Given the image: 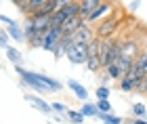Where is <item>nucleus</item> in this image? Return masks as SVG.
<instances>
[{
  "mask_svg": "<svg viewBox=\"0 0 147 124\" xmlns=\"http://www.w3.org/2000/svg\"><path fill=\"white\" fill-rule=\"evenodd\" d=\"M15 69H17V74L21 76L32 88L38 90V93H57V90H61V82L53 80V78L44 76V74H32V71H25L21 65H15Z\"/></svg>",
  "mask_w": 147,
  "mask_h": 124,
  "instance_id": "obj_1",
  "label": "nucleus"
},
{
  "mask_svg": "<svg viewBox=\"0 0 147 124\" xmlns=\"http://www.w3.org/2000/svg\"><path fill=\"white\" fill-rule=\"evenodd\" d=\"M122 15H124V13L120 11V9H116L111 15L103 17V21H97V25H95V36L101 38V40H103V38H111L118 32L120 23H122Z\"/></svg>",
  "mask_w": 147,
  "mask_h": 124,
  "instance_id": "obj_2",
  "label": "nucleus"
},
{
  "mask_svg": "<svg viewBox=\"0 0 147 124\" xmlns=\"http://www.w3.org/2000/svg\"><path fill=\"white\" fill-rule=\"evenodd\" d=\"M99 44H101V38H92L88 42V51H86V67H88V71H99L103 67L101 57H99Z\"/></svg>",
  "mask_w": 147,
  "mask_h": 124,
  "instance_id": "obj_3",
  "label": "nucleus"
},
{
  "mask_svg": "<svg viewBox=\"0 0 147 124\" xmlns=\"http://www.w3.org/2000/svg\"><path fill=\"white\" fill-rule=\"evenodd\" d=\"M86 51H88V44H82V42H69L67 44V51H65V57L76 63V65H84L86 63Z\"/></svg>",
  "mask_w": 147,
  "mask_h": 124,
  "instance_id": "obj_4",
  "label": "nucleus"
},
{
  "mask_svg": "<svg viewBox=\"0 0 147 124\" xmlns=\"http://www.w3.org/2000/svg\"><path fill=\"white\" fill-rule=\"evenodd\" d=\"M67 36H69V42H82V44H88L92 38H97L95 30H92L88 23H82L76 32H71V34H67Z\"/></svg>",
  "mask_w": 147,
  "mask_h": 124,
  "instance_id": "obj_5",
  "label": "nucleus"
},
{
  "mask_svg": "<svg viewBox=\"0 0 147 124\" xmlns=\"http://www.w3.org/2000/svg\"><path fill=\"white\" fill-rule=\"evenodd\" d=\"M61 38H63L61 28H51V30H46L44 36H42V49L53 53V51H55V46L61 42Z\"/></svg>",
  "mask_w": 147,
  "mask_h": 124,
  "instance_id": "obj_6",
  "label": "nucleus"
},
{
  "mask_svg": "<svg viewBox=\"0 0 147 124\" xmlns=\"http://www.w3.org/2000/svg\"><path fill=\"white\" fill-rule=\"evenodd\" d=\"M28 21H32V25H34L38 32H42V34H44L46 30L53 28L49 13H34V15H28Z\"/></svg>",
  "mask_w": 147,
  "mask_h": 124,
  "instance_id": "obj_7",
  "label": "nucleus"
},
{
  "mask_svg": "<svg viewBox=\"0 0 147 124\" xmlns=\"http://www.w3.org/2000/svg\"><path fill=\"white\" fill-rule=\"evenodd\" d=\"M78 4H80V17L88 23V17L97 11V6L103 4V0H78Z\"/></svg>",
  "mask_w": 147,
  "mask_h": 124,
  "instance_id": "obj_8",
  "label": "nucleus"
},
{
  "mask_svg": "<svg viewBox=\"0 0 147 124\" xmlns=\"http://www.w3.org/2000/svg\"><path fill=\"white\" fill-rule=\"evenodd\" d=\"M130 71L139 78V80H141L143 76H147V51H141V53L137 55V59H135V63H132Z\"/></svg>",
  "mask_w": 147,
  "mask_h": 124,
  "instance_id": "obj_9",
  "label": "nucleus"
},
{
  "mask_svg": "<svg viewBox=\"0 0 147 124\" xmlns=\"http://www.w3.org/2000/svg\"><path fill=\"white\" fill-rule=\"evenodd\" d=\"M49 2H51V0H25V2L19 6V9H21V13H23L25 17H28V15H34V13L42 11Z\"/></svg>",
  "mask_w": 147,
  "mask_h": 124,
  "instance_id": "obj_10",
  "label": "nucleus"
},
{
  "mask_svg": "<svg viewBox=\"0 0 147 124\" xmlns=\"http://www.w3.org/2000/svg\"><path fill=\"white\" fill-rule=\"evenodd\" d=\"M82 23H86V21H84V19L80 17V15H76V17H69V19H65V21L61 23V32H63L65 36H67V34H71V32H76V30H78Z\"/></svg>",
  "mask_w": 147,
  "mask_h": 124,
  "instance_id": "obj_11",
  "label": "nucleus"
},
{
  "mask_svg": "<svg viewBox=\"0 0 147 124\" xmlns=\"http://www.w3.org/2000/svg\"><path fill=\"white\" fill-rule=\"evenodd\" d=\"M137 82H139V78L132 74V71H128L124 78H120V90H124V93H132V90L137 88Z\"/></svg>",
  "mask_w": 147,
  "mask_h": 124,
  "instance_id": "obj_12",
  "label": "nucleus"
},
{
  "mask_svg": "<svg viewBox=\"0 0 147 124\" xmlns=\"http://www.w3.org/2000/svg\"><path fill=\"white\" fill-rule=\"evenodd\" d=\"M109 11H111V2L103 0V4H101V6H97V11L88 17V23H97L101 17H107V15H109Z\"/></svg>",
  "mask_w": 147,
  "mask_h": 124,
  "instance_id": "obj_13",
  "label": "nucleus"
},
{
  "mask_svg": "<svg viewBox=\"0 0 147 124\" xmlns=\"http://www.w3.org/2000/svg\"><path fill=\"white\" fill-rule=\"evenodd\" d=\"M67 86L74 90V95H76L78 99H82V101H86V99H88V90H86V88H84V86H82V84H80L78 80H69V82H67Z\"/></svg>",
  "mask_w": 147,
  "mask_h": 124,
  "instance_id": "obj_14",
  "label": "nucleus"
},
{
  "mask_svg": "<svg viewBox=\"0 0 147 124\" xmlns=\"http://www.w3.org/2000/svg\"><path fill=\"white\" fill-rule=\"evenodd\" d=\"M25 99H28L30 103H34V107L40 109L42 114H51V112H53V107L49 105V103H44L42 99H38V97H34V95H25Z\"/></svg>",
  "mask_w": 147,
  "mask_h": 124,
  "instance_id": "obj_15",
  "label": "nucleus"
},
{
  "mask_svg": "<svg viewBox=\"0 0 147 124\" xmlns=\"http://www.w3.org/2000/svg\"><path fill=\"white\" fill-rule=\"evenodd\" d=\"M9 36L13 38V40H19V42H21V40H25V32H23L21 28H19L17 23L9 25Z\"/></svg>",
  "mask_w": 147,
  "mask_h": 124,
  "instance_id": "obj_16",
  "label": "nucleus"
},
{
  "mask_svg": "<svg viewBox=\"0 0 147 124\" xmlns=\"http://www.w3.org/2000/svg\"><path fill=\"white\" fill-rule=\"evenodd\" d=\"M99 118H101L105 124H122V118H118V116H111L109 112H99Z\"/></svg>",
  "mask_w": 147,
  "mask_h": 124,
  "instance_id": "obj_17",
  "label": "nucleus"
},
{
  "mask_svg": "<svg viewBox=\"0 0 147 124\" xmlns=\"http://www.w3.org/2000/svg\"><path fill=\"white\" fill-rule=\"evenodd\" d=\"M6 57L15 63V65H21V55H19V51L17 49H13V46H6Z\"/></svg>",
  "mask_w": 147,
  "mask_h": 124,
  "instance_id": "obj_18",
  "label": "nucleus"
},
{
  "mask_svg": "<svg viewBox=\"0 0 147 124\" xmlns=\"http://www.w3.org/2000/svg\"><path fill=\"white\" fill-rule=\"evenodd\" d=\"M67 118L74 124H82L84 122V114L82 112H74V109H67Z\"/></svg>",
  "mask_w": 147,
  "mask_h": 124,
  "instance_id": "obj_19",
  "label": "nucleus"
},
{
  "mask_svg": "<svg viewBox=\"0 0 147 124\" xmlns=\"http://www.w3.org/2000/svg\"><path fill=\"white\" fill-rule=\"evenodd\" d=\"M84 116H99V109L97 105H90V103H86V105H82V109H80Z\"/></svg>",
  "mask_w": 147,
  "mask_h": 124,
  "instance_id": "obj_20",
  "label": "nucleus"
},
{
  "mask_svg": "<svg viewBox=\"0 0 147 124\" xmlns=\"http://www.w3.org/2000/svg\"><path fill=\"white\" fill-rule=\"evenodd\" d=\"M97 109H99V112H111V103H109V99H99Z\"/></svg>",
  "mask_w": 147,
  "mask_h": 124,
  "instance_id": "obj_21",
  "label": "nucleus"
},
{
  "mask_svg": "<svg viewBox=\"0 0 147 124\" xmlns=\"http://www.w3.org/2000/svg\"><path fill=\"white\" fill-rule=\"evenodd\" d=\"M132 114H135V118H143L145 116V107L141 105V103H135V105H132Z\"/></svg>",
  "mask_w": 147,
  "mask_h": 124,
  "instance_id": "obj_22",
  "label": "nucleus"
},
{
  "mask_svg": "<svg viewBox=\"0 0 147 124\" xmlns=\"http://www.w3.org/2000/svg\"><path fill=\"white\" fill-rule=\"evenodd\" d=\"M97 97H99V99H107V97H109V88L107 86H99L97 88Z\"/></svg>",
  "mask_w": 147,
  "mask_h": 124,
  "instance_id": "obj_23",
  "label": "nucleus"
},
{
  "mask_svg": "<svg viewBox=\"0 0 147 124\" xmlns=\"http://www.w3.org/2000/svg\"><path fill=\"white\" fill-rule=\"evenodd\" d=\"M0 46H9V34L6 32H0Z\"/></svg>",
  "mask_w": 147,
  "mask_h": 124,
  "instance_id": "obj_24",
  "label": "nucleus"
},
{
  "mask_svg": "<svg viewBox=\"0 0 147 124\" xmlns=\"http://www.w3.org/2000/svg\"><path fill=\"white\" fill-rule=\"evenodd\" d=\"M51 107L55 109V112H67V109H65V105H63V103H53Z\"/></svg>",
  "mask_w": 147,
  "mask_h": 124,
  "instance_id": "obj_25",
  "label": "nucleus"
},
{
  "mask_svg": "<svg viewBox=\"0 0 147 124\" xmlns=\"http://www.w3.org/2000/svg\"><path fill=\"white\" fill-rule=\"evenodd\" d=\"M0 21H2V23H6V25H13V23H15V21H13L11 17H6V15H2V13H0Z\"/></svg>",
  "mask_w": 147,
  "mask_h": 124,
  "instance_id": "obj_26",
  "label": "nucleus"
},
{
  "mask_svg": "<svg viewBox=\"0 0 147 124\" xmlns=\"http://www.w3.org/2000/svg\"><path fill=\"white\" fill-rule=\"evenodd\" d=\"M132 124H147V122H143L141 118H135V120H132Z\"/></svg>",
  "mask_w": 147,
  "mask_h": 124,
  "instance_id": "obj_27",
  "label": "nucleus"
},
{
  "mask_svg": "<svg viewBox=\"0 0 147 124\" xmlns=\"http://www.w3.org/2000/svg\"><path fill=\"white\" fill-rule=\"evenodd\" d=\"M13 2H15V4H17V6H21V4H23V2H25V0H13Z\"/></svg>",
  "mask_w": 147,
  "mask_h": 124,
  "instance_id": "obj_28",
  "label": "nucleus"
},
{
  "mask_svg": "<svg viewBox=\"0 0 147 124\" xmlns=\"http://www.w3.org/2000/svg\"><path fill=\"white\" fill-rule=\"evenodd\" d=\"M74 2H78V0H74Z\"/></svg>",
  "mask_w": 147,
  "mask_h": 124,
  "instance_id": "obj_29",
  "label": "nucleus"
},
{
  "mask_svg": "<svg viewBox=\"0 0 147 124\" xmlns=\"http://www.w3.org/2000/svg\"><path fill=\"white\" fill-rule=\"evenodd\" d=\"M107 2H111V0H107Z\"/></svg>",
  "mask_w": 147,
  "mask_h": 124,
  "instance_id": "obj_30",
  "label": "nucleus"
}]
</instances>
